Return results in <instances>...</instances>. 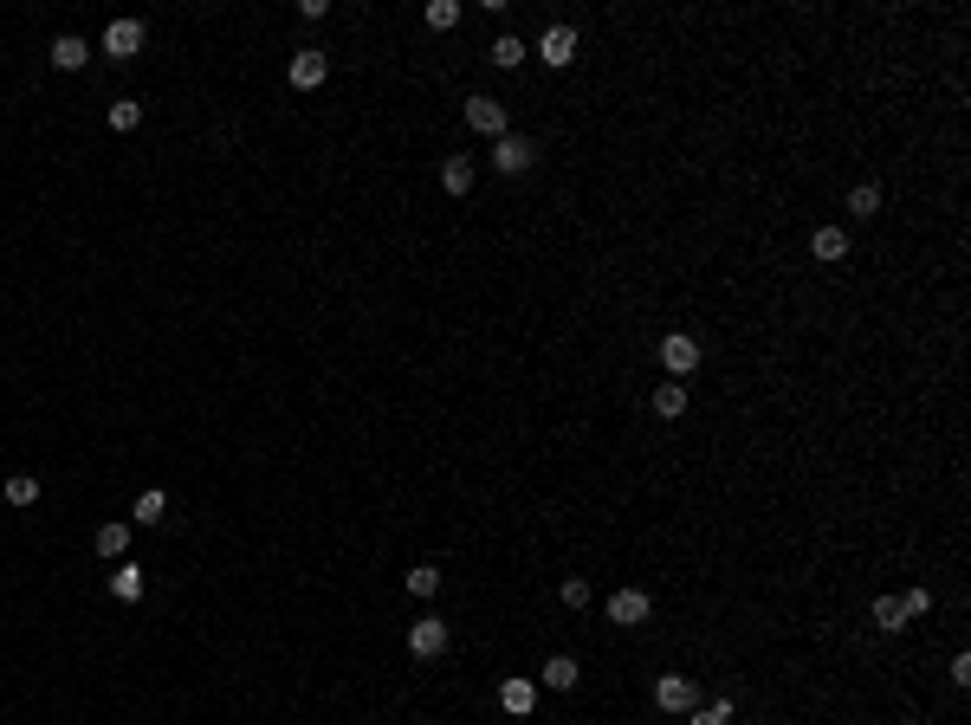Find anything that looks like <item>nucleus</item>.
<instances>
[{
  "label": "nucleus",
  "instance_id": "nucleus-1",
  "mask_svg": "<svg viewBox=\"0 0 971 725\" xmlns=\"http://www.w3.org/2000/svg\"><path fill=\"white\" fill-rule=\"evenodd\" d=\"M531 162H538V143H531V136H512V130H505L499 143H492V169H499V175H525Z\"/></svg>",
  "mask_w": 971,
  "mask_h": 725
},
{
  "label": "nucleus",
  "instance_id": "nucleus-16",
  "mask_svg": "<svg viewBox=\"0 0 971 725\" xmlns=\"http://www.w3.org/2000/svg\"><path fill=\"white\" fill-rule=\"evenodd\" d=\"M441 188H447V195H467V188H473V162L467 156H447L441 162Z\"/></svg>",
  "mask_w": 971,
  "mask_h": 725
},
{
  "label": "nucleus",
  "instance_id": "nucleus-25",
  "mask_svg": "<svg viewBox=\"0 0 971 725\" xmlns=\"http://www.w3.org/2000/svg\"><path fill=\"white\" fill-rule=\"evenodd\" d=\"M104 117H111V130H136V123H143V104H136V98H117Z\"/></svg>",
  "mask_w": 971,
  "mask_h": 725
},
{
  "label": "nucleus",
  "instance_id": "nucleus-20",
  "mask_svg": "<svg viewBox=\"0 0 971 725\" xmlns=\"http://www.w3.org/2000/svg\"><path fill=\"white\" fill-rule=\"evenodd\" d=\"M402 590H408V596H434V590H441V570H434V564H415V570L402 577Z\"/></svg>",
  "mask_w": 971,
  "mask_h": 725
},
{
  "label": "nucleus",
  "instance_id": "nucleus-19",
  "mask_svg": "<svg viewBox=\"0 0 971 725\" xmlns=\"http://www.w3.org/2000/svg\"><path fill=\"white\" fill-rule=\"evenodd\" d=\"M874 622H881V635H900V628H907V609H900V596H874Z\"/></svg>",
  "mask_w": 971,
  "mask_h": 725
},
{
  "label": "nucleus",
  "instance_id": "nucleus-14",
  "mask_svg": "<svg viewBox=\"0 0 971 725\" xmlns=\"http://www.w3.org/2000/svg\"><path fill=\"white\" fill-rule=\"evenodd\" d=\"M810 253L816 259H849V234H842V227H816V234H810Z\"/></svg>",
  "mask_w": 971,
  "mask_h": 725
},
{
  "label": "nucleus",
  "instance_id": "nucleus-2",
  "mask_svg": "<svg viewBox=\"0 0 971 725\" xmlns=\"http://www.w3.org/2000/svg\"><path fill=\"white\" fill-rule=\"evenodd\" d=\"M661 363H667V382L693 376V369H700V344H693L687 331H667V337H661Z\"/></svg>",
  "mask_w": 971,
  "mask_h": 725
},
{
  "label": "nucleus",
  "instance_id": "nucleus-13",
  "mask_svg": "<svg viewBox=\"0 0 971 725\" xmlns=\"http://www.w3.org/2000/svg\"><path fill=\"white\" fill-rule=\"evenodd\" d=\"M525 39H518V33H499V39H492V52H486V59L492 65H499V72H518V65H525Z\"/></svg>",
  "mask_w": 971,
  "mask_h": 725
},
{
  "label": "nucleus",
  "instance_id": "nucleus-21",
  "mask_svg": "<svg viewBox=\"0 0 971 725\" xmlns=\"http://www.w3.org/2000/svg\"><path fill=\"white\" fill-rule=\"evenodd\" d=\"M687 719H693V725H738V719H732V700H700Z\"/></svg>",
  "mask_w": 971,
  "mask_h": 725
},
{
  "label": "nucleus",
  "instance_id": "nucleus-18",
  "mask_svg": "<svg viewBox=\"0 0 971 725\" xmlns=\"http://www.w3.org/2000/svg\"><path fill=\"white\" fill-rule=\"evenodd\" d=\"M654 415H661V421L687 415V389H680V382H661V389H654Z\"/></svg>",
  "mask_w": 971,
  "mask_h": 725
},
{
  "label": "nucleus",
  "instance_id": "nucleus-5",
  "mask_svg": "<svg viewBox=\"0 0 971 725\" xmlns=\"http://www.w3.org/2000/svg\"><path fill=\"white\" fill-rule=\"evenodd\" d=\"M143 20H111V26H104V59H136V52H143Z\"/></svg>",
  "mask_w": 971,
  "mask_h": 725
},
{
  "label": "nucleus",
  "instance_id": "nucleus-26",
  "mask_svg": "<svg viewBox=\"0 0 971 725\" xmlns=\"http://www.w3.org/2000/svg\"><path fill=\"white\" fill-rule=\"evenodd\" d=\"M428 26H434V33L460 26V0H428Z\"/></svg>",
  "mask_w": 971,
  "mask_h": 725
},
{
  "label": "nucleus",
  "instance_id": "nucleus-8",
  "mask_svg": "<svg viewBox=\"0 0 971 725\" xmlns=\"http://www.w3.org/2000/svg\"><path fill=\"white\" fill-rule=\"evenodd\" d=\"M285 78H292L298 91H318L324 78H331V59H324L318 46H311V52H292V72H285Z\"/></svg>",
  "mask_w": 971,
  "mask_h": 725
},
{
  "label": "nucleus",
  "instance_id": "nucleus-28",
  "mask_svg": "<svg viewBox=\"0 0 971 725\" xmlns=\"http://www.w3.org/2000/svg\"><path fill=\"white\" fill-rule=\"evenodd\" d=\"M900 609H907V622H913V615H926V609H933V590H907V596H900Z\"/></svg>",
  "mask_w": 971,
  "mask_h": 725
},
{
  "label": "nucleus",
  "instance_id": "nucleus-22",
  "mask_svg": "<svg viewBox=\"0 0 971 725\" xmlns=\"http://www.w3.org/2000/svg\"><path fill=\"white\" fill-rule=\"evenodd\" d=\"M0 499H7V505H33L39 499V480H33V473H13V480L0 486Z\"/></svg>",
  "mask_w": 971,
  "mask_h": 725
},
{
  "label": "nucleus",
  "instance_id": "nucleus-6",
  "mask_svg": "<svg viewBox=\"0 0 971 725\" xmlns=\"http://www.w3.org/2000/svg\"><path fill=\"white\" fill-rule=\"evenodd\" d=\"M538 59L544 65H557V72H570V59H577V26H544V39H538Z\"/></svg>",
  "mask_w": 971,
  "mask_h": 725
},
{
  "label": "nucleus",
  "instance_id": "nucleus-4",
  "mask_svg": "<svg viewBox=\"0 0 971 725\" xmlns=\"http://www.w3.org/2000/svg\"><path fill=\"white\" fill-rule=\"evenodd\" d=\"M654 706H661V713H693V706H700V687H693L687 674H661L654 680Z\"/></svg>",
  "mask_w": 971,
  "mask_h": 725
},
{
  "label": "nucleus",
  "instance_id": "nucleus-3",
  "mask_svg": "<svg viewBox=\"0 0 971 725\" xmlns=\"http://www.w3.org/2000/svg\"><path fill=\"white\" fill-rule=\"evenodd\" d=\"M408 654H415V661H441L447 654V622L441 615H421V622L408 628Z\"/></svg>",
  "mask_w": 971,
  "mask_h": 725
},
{
  "label": "nucleus",
  "instance_id": "nucleus-7",
  "mask_svg": "<svg viewBox=\"0 0 971 725\" xmlns=\"http://www.w3.org/2000/svg\"><path fill=\"white\" fill-rule=\"evenodd\" d=\"M609 622H622V628H641V622H648V615H654V603H648V590H615L609 596Z\"/></svg>",
  "mask_w": 971,
  "mask_h": 725
},
{
  "label": "nucleus",
  "instance_id": "nucleus-24",
  "mask_svg": "<svg viewBox=\"0 0 971 725\" xmlns=\"http://www.w3.org/2000/svg\"><path fill=\"white\" fill-rule=\"evenodd\" d=\"M849 214H861V221H868V214H881V188H874V182L849 188Z\"/></svg>",
  "mask_w": 971,
  "mask_h": 725
},
{
  "label": "nucleus",
  "instance_id": "nucleus-23",
  "mask_svg": "<svg viewBox=\"0 0 971 725\" xmlns=\"http://www.w3.org/2000/svg\"><path fill=\"white\" fill-rule=\"evenodd\" d=\"M169 512V499H162V486H149V492H136V525H156V518Z\"/></svg>",
  "mask_w": 971,
  "mask_h": 725
},
{
  "label": "nucleus",
  "instance_id": "nucleus-15",
  "mask_svg": "<svg viewBox=\"0 0 971 725\" xmlns=\"http://www.w3.org/2000/svg\"><path fill=\"white\" fill-rule=\"evenodd\" d=\"M111 596L117 603H136V596H143V564H117L111 570Z\"/></svg>",
  "mask_w": 971,
  "mask_h": 725
},
{
  "label": "nucleus",
  "instance_id": "nucleus-29",
  "mask_svg": "<svg viewBox=\"0 0 971 725\" xmlns=\"http://www.w3.org/2000/svg\"><path fill=\"white\" fill-rule=\"evenodd\" d=\"M952 687H971V654H952Z\"/></svg>",
  "mask_w": 971,
  "mask_h": 725
},
{
  "label": "nucleus",
  "instance_id": "nucleus-9",
  "mask_svg": "<svg viewBox=\"0 0 971 725\" xmlns=\"http://www.w3.org/2000/svg\"><path fill=\"white\" fill-rule=\"evenodd\" d=\"M467 130L505 136V104H499V98H467Z\"/></svg>",
  "mask_w": 971,
  "mask_h": 725
},
{
  "label": "nucleus",
  "instance_id": "nucleus-17",
  "mask_svg": "<svg viewBox=\"0 0 971 725\" xmlns=\"http://www.w3.org/2000/svg\"><path fill=\"white\" fill-rule=\"evenodd\" d=\"M91 551H98V557H123V551H130V525H98Z\"/></svg>",
  "mask_w": 971,
  "mask_h": 725
},
{
  "label": "nucleus",
  "instance_id": "nucleus-27",
  "mask_svg": "<svg viewBox=\"0 0 971 725\" xmlns=\"http://www.w3.org/2000/svg\"><path fill=\"white\" fill-rule=\"evenodd\" d=\"M557 596H564V609H590V583H583V577H564Z\"/></svg>",
  "mask_w": 971,
  "mask_h": 725
},
{
  "label": "nucleus",
  "instance_id": "nucleus-11",
  "mask_svg": "<svg viewBox=\"0 0 971 725\" xmlns=\"http://www.w3.org/2000/svg\"><path fill=\"white\" fill-rule=\"evenodd\" d=\"M544 687H551V693H570V687H577V680H583V667L577 661H570V654H551V661H544Z\"/></svg>",
  "mask_w": 971,
  "mask_h": 725
},
{
  "label": "nucleus",
  "instance_id": "nucleus-12",
  "mask_svg": "<svg viewBox=\"0 0 971 725\" xmlns=\"http://www.w3.org/2000/svg\"><path fill=\"white\" fill-rule=\"evenodd\" d=\"M499 706L512 719H531V706H538V687H531V680H505L499 687Z\"/></svg>",
  "mask_w": 971,
  "mask_h": 725
},
{
  "label": "nucleus",
  "instance_id": "nucleus-10",
  "mask_svg": "<svg viewBox=\"0 0 971 725\" xmlns=\"http://www.w3.org/2000/svg\"><path fill=\"white\" fill-rule=\"evenodd\" d=\"M52 65H59V72H78V65H91V46L78 33H59L52 39Z\"/></svg>",
  "mask_w": 971,
  "mask_h": 725
}]
</instances>
